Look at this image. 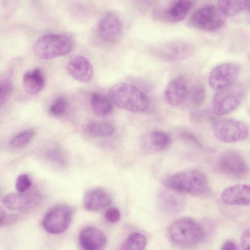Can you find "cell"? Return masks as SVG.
<instances>
[{
	"instance_id": "cell-23",
	"label": "cell",
	"mask_w": 250,
	"mask_h": 250,
	"mask_svg": "<svg viewBox=\"0 0 250 250\" xmlns=\"http://www.w3.org/2000/svg\"><path fill=\"white\" fill-rule=\"evenodd\" d=\"M91 104L93 112L100 116H106L112 110L110 100L106 97L98 93H93L91 95Z\"/></svg>"
},
{
	"instance_id": "cell-5",
	"label": "cell",
	"mask_w": 250,
	"mask_h": 250,
	"mask_svg": "<svg viewBox=\"0 0 250 250\" xmlns=\"http://www.w3.org/2000/svg\"><path fill=\"white\" fill-rule=\"evenodd\" d=\"M220 90L214 95L212 101L214 111L219 116L236 109L242 102L246 91L243 83L231 84Z\"/></svg>"
},
{
	"instance_id": "cell-29",
	"label": "cell",
	"mask_w": 250,
	"mask_h": 250,
	"mask_svg": "<svg viewBox=\"0 0 250 250\" xmlns=\"http://www.w3.org/2000/svg\"><path fill=\"white\" fill-rule=\"evenodd\" d=\"M67 104L66 100L63 97L58 98L49 108V112L55 116L62 115L66 111Z\"/></svg>"
},
{
	"instance_id": "cell-32",
	"label": "cell",
	"mask_w": 250,
	"mask_h": 250,
	"mask_svg": "<svg viewBox=\"0 0 250 250\" xmlns=\"http://www.w3.org/2000/svg\"><path fill=\"white\" fill-rule=\"evenodd\" d=\"M180 137L185 142L196 146L200 147L202 146L196 136L190 131H183L181 132L180 134Z\"/></svg>"
},
{
	"instance_id": "cell-33",
	"label": "cell",
	"mask_w": 250,
	"mask_h": 250,
	"mask_svg": "<svg viewBox=\"0 0 250 250\" xmlns=\"http://www.w3.org/2000/svg\"><path fill=\"white\" fill-rule=\"evenodd\" d=\"M105 219L110 223L118 222L121 217V213L119 209L116 208H108L104 213Z\"/></svg>"
},
{
	"instance_id": "cell-15",
	"label": "cell",
	"mask_w": 250,
	"mask_h": 250,
	"mask_svg": "<svg viewBox=\"0 0 250 250\" xmlns=\"http://www.w3.org/2000/svg\"><path fill=\"white\" fill-rule=\"evenodd\" d=\"M196 3V0H173L165 11H158L154 16L171 22H177L184 19Z\"/></svg>"
},
{
	"instance_id": "cell-12",
	"label": "cell",
	"mask_w": 250,
	"mask_h": 250,
	"mask_svg": "<svg viewBox=\"0 0 250 250\" xmlns=\"http://www.w3.org/2000/svg\"><path fill=\"white\" fill-rule=\"evenodd\" d=\"M97 29L98 35L102 41L113 42L118 39L121 34L122 22L115 14L106 13L100 19Z\"/></svg>"
},
{
	"instance_id": "cell-4",
	"label": "cell",
	"mask_w": 250,
	"mask_h": 250,
	"mask_svg": "<svg viewBox=\"0 0 250 250\" xmlns=\"http://www.w3.org/2000/svg\"><path fill=\"white\" fill-rule=\"evenodd\" d=\"M72 46V41L67 36L50 33L43 35L36 41L34 51L40 58L48 60L68 54Z\"/></svg>"
},
{
	"instance_id": "cell-3",
	"label": "cell",
	"mask_w": 250,
	"mask_h": 250,
	"mask_svg": "<svg viewBox=\"0 0 250 250\" xmlns=\"http://www.w3.org/2000/svg\"><path fill=\"white\" fill-rule=\"evenodd\" d=\"M168 234L172 241L182 246H193L203 241L205 231L195 220L183 217L173 222L168 229Z\"/></svg>"
},
{
	"instance_id": "cell-25",
	"label": "cell",
	"mask_w": 250,
	"mask_h": 250,
	"mask_svg": "<svg viewBox=\"0 0 250 250\" xmlns=\"http://www.w3.org/2000/svg\"><path fill=\"white\" fill-rule=\"evenodd\" d=\"M86 130L93 136L105 137L110 136L114 133L115 127L107 122L93 121L88 123Z\"/></svg>"
},
{
	"instance_id": "cell-6",
	"label": "cell",
	"mask_w": 250,
	"mask_h": 250,
	"mask_svg": "<svg viewBox=\"0 0 250 250\" xmlns=\"http://www.w3.org/2000/svg\"><path fill=\"white\" fill-rule=\"evenodd\" d=\"M195 51L194 44L186 40H175L159 44L154 54L160 60L173 62L187 60Z\"/></svg>"
},
{
	"instance_id": "cell-19",
	"label": "cell",
	"mask_w": 250,
	"mask_h": 250,
	"mask_svg": "<svg viewBox=\"0 0 250 250\" xmlns=\"http://www.w3.org/2000/svg\"><path fill=\"white\" fill-rule=\"evenodd\" d=\"M169 189L162 190L159 193L157 199L158 207L164 212L177 213L184 207L185 200L179 192Z\"/></svg>"
},
{
	"instance_id": "cell-28",
	"label": "cell",
	"mask_w": 250,
	"mask_h": 250,
	"mask_svg": "<svg viewBox=\"0 0 250 250\" xmlns=\"http://www.w3.org/2000/svg\"><path fill=\"white\" fill-rule=\"evenodd\" d=\"M13 85L9 79L0 80V106L7 100L12 91Z\"/></svg>"
},
{
	"instance_id": "cell-31",
	"label": "cell",
	"mask_w": 250,
	"mask_h": 250,
	"mask_svg": "<svg viewBox=\"0 0 250 250\" xmlns=\"http://www.w3.org/2000/svg\"><path fill=\"white\" fill-rule=\"evenodd\" d=\"M32 182L30 177L26 174L20 175L16 182V188L18 192H24L31 187Z\"/></svg>"
},
{
	"instance_id": "cell-7",
	"label": "cell",
	"mask_w": 250,
	"mask_h": 250,
	"mask_svg": "<svg viewBox=\"0 0 250 250\" xmlns=\"http://www.w3.org/2000/svg\"><path fill=\"white\" fill-rule=\"evenodd\" d=\"M214 136L220 141L234 143L243 141L249 135V128L243 122L234 119L216 121L213 126Z\"/></svg>"
},
{
	"instance_id": "cell-13",
	"label": "cell",
	"mask_w": 250,
	"mask_h": 250,
	"mask_svg": "<svg viewBox=\"0 0 250 250\" xmlns=\"http://www.w3.org/2000/svg\"><path fill=\"white\" fill-rule=\"evenodd\" d=\"M40 199V196L36 194L18 192L7 194L2 198V203L10 210L24 211L37 206Z\"/></svg>"
},
{
	"instance_id": "cell-21",
	"label": "cell",
	"mask_w": 250,
	"mask_h": 250,
	"mask_svg": "<svg viewBox=\"0 0 250 250\" xmlns=\"http://www.w3.org/2000/svg\"><path fill=\"white\" fill-rule=\"evenodd\" d=\"M24 90L30 95L39 93L44 87L45 80L40 69L36 68L26 72L22 78Z\"/></svg>"
},
{
	"instance_id": "cell-22",
	"label": "cell",
	"mask_w": 250,
	"mask_h": 250,
	"mask_svg": "<svg viewBox=\"0 0 250 250\" xmlns=\"http://www.w3.org/2000/svg\"><path fill=\"white\" fill-rule=\"evenodd\" d=\"M218 8L225 16H233L249 9V0H218Z\"/></svg>"
},
{
	"instance_id": "cell-37",
	"label": "cell",
	"mask_w": 250,
	"mask_h": 250,
	"mask_svg": "<svg viewBox=\"0 0 250 250\" xmlns=\"http://www.w3.org/2000/svg\"><path fill=\"white\" fill-rule=\"evenodd\" d=\"M222 250H236L238 249L235 243L232 241H227L224 243L221 246Z\"/></svg>"
},
{
	"instance_id": "cell-27",
	"label": "cell",
	"mask_w": 250,
	"mask_h": 250,
	"mask_svg": "<svg viewBox=\"0 0 250 250\" xmlns=\"http://www.w3.org/2000/svg\"><path fill=\"white\" fill-rule=\"evenodd\" d=\"M34 135V131L32 129L22 131L11 140L10 146L15 148L23 147L31 141Z\"/></svg>"
},
{
	"instance_id": "cell-10",
	"label": "cell",
	"mask_w": 250,
	"mask_h": 250,
	"mask_svg": "<svg viewBox=\"0 0 250 250\" xmlns=\"http://www.w3.org/2000/svg\"><path fill=\"white\" fill-rule=\"evenodd\" d=\"M218 169L223 173L236 179H242L249 173L246 160L238 151L229 149L223 152L217 161Z\"/></svg>"
},
{
	"instance_id": "cell-1",
	"label": "cell",
	"mask_w": 250,
	"mask_h": 250,
	"mask_svg": "<svg viewBox=\"0 0 250 250\" xmlns=\"http://www.w3.org/2000/svg\"><path fill=\"white\" fill-rule=\"evenodd\" d=\"M163 183L169 189L195 196L204 194L208 189L206 175L196 169L185 170L169 175L165 178Z\"/></svg>"
},
{
	"instance_id": "cell-26",
	"label": "cell",
	"mask_w": 250,
	"mask_h": 250,
	"mask_svg": "<svg viewBox=\"0 0 250 250\" xmlns=\"http://www.w3.org/2000/svg\"><path fill=\"white\" fill-rule=\"evenodd\" d=\"M146 237L140 232H133L126 238L122 246L123 250H144L146 245Z\"/></svg>"
},
{
	"instance_id": "cell-2",
	"label": "cell",
	"mask_w": 250,
	"mask_h": 250,
	"mask_svg": "<svg viewBox=\"0 0 250 250\" xmlns=\"http://www.w3.org/2000/svg\"><path fill=\"white\" fill-rule=\"evenodd\" d=\"M110 100L118 107L131 112H142L148 107L146 96L137 87L127 83H118L108 91Z\"/></svg>"
},
{
	"instance_id": "cell-14",
	"label": "cell",
	"mask_w": 250,
	"mask_h": 250,
	"mask_svg": "<svg viewBox=\"0 0 250 250\" xmlns=\"http://www.w3.org/2000/svg\"><path fill=\"white\" fill-rule=\"evenodd\" d=\"M189 92L188 82L186 76H178L167 86L165 95L167 103L172 106H178L187 99Z\"/></svg>"
},
{
	"instance_id": "cell-24",
	"label": "cell",
	"mask_w": 250,
	"mask_h": 250,
	"mask_svg": "<svg viewBox=\"0 0 250 250\" xmlns=\"http://www.w3.org/2000/svg\"><path fill=\"white\" fill-rule=\"evenodd\" d=\"M147 139L150 148L156 151L166 149L171 142L169 135L161 130L152 131L148 135Z\"/></svg>"
},
{
	"instance_id": "cell-35",
	"label": "cell",
	"mask_w": 250,
	"mask_h": 250,
	"mask_svg": "<svg viewBox=\"0 0 250 250\" xmlns=\"http://www.w3.org/2000/svg\"><path fill=\"white\" fill-rule=\"evenodd\" d=\"M250 232L248 228L242 234L240 237V246L243 250H248L250 248Z\"/></svg>"
},
{
	"instance_id": "cell-8",
	"label": "cell",
	"mask_w": 250,
	"mask_h": 250,
	"mask_svg": "<svg viewBox=\"0 0 250 250\" xmlns=\"http://www.w3.org/2000/svg\"><path fill=\"white\" fill-rule=\"evenodd\" d=\"M225 16L213 5H207L196 10L190 17L188 24L198 30L213 31L225 23Z\"/></svg>"
},
{
	"instance_id": "cell-16",
	"label": "cell",
	"mask_w": 250,
	"mask_h": 250,
	"mask_svg": "<svg viewBox=\"0 0 250 250\" xmlns=\"http://www.w3.org/2000/svg\"><path fill=\"white\" fill-rule=\"evenodd\" d=\"M79 243L85 250L103 249L107 243L104 234L99 229L92 226L83 229L79 235Z\"/></svg>"
},
{
	"instance_id": "cell-17",
	"label": "cell",
	"mask_w": 250,
	"mask_h": 250,
	"mask_svg": "<svg viewBox=\"0 0 250 250\" xmlns=\"http://www.w3.org/2000/svg\"><path fill=\"white\" fill-rule=\"evenodd\" d=\"M66 69L70 76L82 83L88 82L93 75L91 63L86 58L80 55L72 58L66 64Z\"/></svg>"
},
{
	"instance_id": "cell-34",
	"label": "cell",
	"mask_w": 250,
	"mask_h": 250,
	"mask_svg": "<svg viewBox=\"0 0 250 250\" xmlns=\"http://www.w3.org/2000/svg\"><path fill=\"white\" fill-rule=\"evenodd\" d=\"M49 156L60 164L64 165L65 158L63 153L58 149H54L49 152Z\"/></svg>"
},
{
	"instance_id": "cell-30",
	"label": "cell",
	"mask_w": 250,
	"mask_h": 250,
	"mask_svg": "<svg viewBox=\"0 0 250 250\" xmlns=\"http://www.w3.org/2000/svg\"><path fill=\"white\" fill-rule=\"evenodd\" d=\"M206 93L205 88L200 84L193 87L191 91V98L194 104L201 105L204 101Z\"/></svg>"
},
{
	"instance_id": "cell-9",
	"label": "cell",
	"mask_w": 250,
	"mask_h": 250,
	"mask_svg": "<svg viewBox=\"0 0 250 250\" xmlns=\"http://www.w3.org/2000/svg\"><path fill=\"white\" fill-rule=\"evenodd\" d=\"M73 216L71 208L66 204H58L50 208L42 220L44 229L49 233L58 234L70 226Z\"/></svg>"
},
{
	"instance_id": "cell-36",
	"label": "cell",
	"mask_w": 250,
	"mask_h": 250,
	"mask_svg": "<svg viewBox=\"0 0 250 250\" xmlns=\"http://www.w3.org/2000/svg\"><path fill=\"white\" fill-rule=\"evenodd\" d=\"M13 219V218L11 217L5 210L0 206V227L10 223L11 220Z\"/></svg>"
},
{
	"instance_id": "cell-18",
	"label": "cell",
	"mask_w": 250,
	"mask_h": 250,
	"mask_svg": "<svg viewBox=\"0 0 250 250\" xmlns=\"http://www.w3.org/2000/svg\"><path fill=\"white\" fill-rule=\"evenodd\" d=\"M223 203L231 206H247L250 202V188L249 185L238 184L225 188L221 193Z\"/></svg>"
},
{
	"instance_id": "cell-38",
	"label": "cell",
	"mask_w": 250,
	"mask_h": 250,
	"mask_svg": "<svg viewBox=\"0 0 250 250\" xmlns=\"http://www.w3.org/2000/svg\"><path fill=\"white\" fill-rule=\"evenodd\" d=\"M135 2L141 8H145L149 7L155 1V0H134Z\"/></svg>"
},
{
	"instance_id": "cell-20",
	"label": "cell",
	"mask_w": 250,
	"mask_h": 250,
	"mask_svg": "<svg viewBox=\"0 0 250 250\" xmlns=\"http://www.w3.org/2000/svg\"><path fill=\"white\" fill-rule=\"evenodd\" d=\"M112 202L110 194L103 188H95L88 191L84 195L83 205L89 211H97L108 207Z\"/></svg>"
},
{
	"instance_id": "cell-11",
	"label": "cell",
	"mask_w": 250,
	"mask_h": 250,
	"mask_svg": "<svg viewBox=\"0 0 250 250\" xmlns=\"http://www.w3.org/2000/svg\"><path fill=\"white\" fill-rule=\"evenodd\" d=\"M240 70V65L235 62H225L215 67L210 72L208 82L214 89H221L235 81Z\"/></svg>"
}]
</instances>
